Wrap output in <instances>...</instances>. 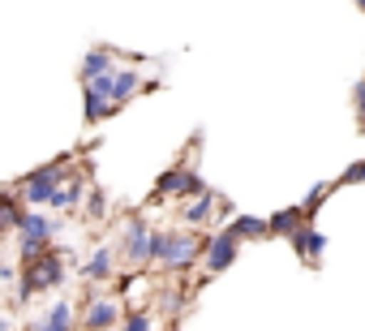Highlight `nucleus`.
Wrapping results in <instances>:
<instances>
[{
  "instance_id": "nucleus-1",
  "label": "nucleus",
  "mask_w": 365,
  "mask_h": 331,
  "mask_svg": "<svg viewBox=\"0 0 365 331\" xmlns=\"http://www.w3.org/2000/svg\"><path fill=\"white\" fill-rule=\"evenodd\" d=\"M65 168H61V163H48V168H39V173H31L14 194L22 198V203H31V207H39V203H52L56 198V190L65 185V177H61Z\"/></svg>"
},
{
  "instance_id": "nucleus-2",
  "label": "nucleus",
  "mask_w": 365,
  "mask_h": 331,
  "mask_svg": "<svg viewBox=\"0 0 365 331\" xmlns=\"http://www.w3.org/2000/svg\"><path fill=\"white\" fill-rule=\"evenodd\" d=\"M202 237L198 233H172V241H168V258H163V267H172V271H185V267H194L198 258H202Z\"/></svg>"
},
{
  "instance_id": "nucleus-3",
  "label": "nucleus",
  "mask_w": 365,
  "mask_h": 331,
  "mask_svg": "<svg viewBox=\"0 0 365 331\" xmlns=\"http://www.w3.org/2000/svg\"><path fill=\"white\" fill-rule=\"evenodd\" d=\"M112 86H116V73H103V78H91L82 91H86V121L95 125L99 116H108L112 108H116V95H112Z\"/></svg>"
},
{
  "instance_id": "nucleus-4",
  "label": "nucleus",
  "mask_w": 365,
  "mask_h": 331,
  "mask_svg": "<svg viewBox=\"0 0 365 331\" xmlns=\"http://www.w3.org/2000/svg\"><path fill=\"white\" fill-rule=\"evenodd\" d=\"M150 241H155L150 224H146V220H129V228H125V258H129L133 267L150 263Z\"/></svg>"
},
{
  "instance_id": "nucleus-5",
  "label": "nucleus",
  "mask_w": 365,
  "mask_h": 331,
  "mask_svg": "<svg viewBox=\"0 0 365 331\" xmlns=\"http://www.w3.org/2000/svg\"><path fill=\"white\" fill-rule=\"evenodd\" d=\"M232 258H237V233L232 228H224V233H215L211 241H207V271H224V267H232Z\"/></svg>"
},
{
  "instance_id": "nucleus-6",
  "label": "nucleus",
  "mask_w": 365,
  "mask_h": 331,
  "mask_svg": "<svg viewBox=\"0 0 365 331\" xmlns=\"http://www.w3.org/2000/svg\"><path fill=\"white\" fill-rule=\"evenodd\" d=\"M56 220H48V215H39V211H26L22 215V228H18V237H31V241H52L56 237Z\"/></svg>"
},
{
  "instance_id": "nucleus-7",
  "label": "nucleus",
  "mask_w": 365,
  "mask_h": 331,
  "mask_svg": "<svg viewBox=\"0 0 365 331\" xmlns=\"http://www.w3.org/2000/svg\"><path fill=\"white\" fill-rule=\"evenodd\" d=\"M116 318H120V305H116V301H99V297H95V301H91V310H86V318H82V327H86V331H103V327H112Z\"/></svg>"
},
{
  "instance_id": "nucleus-8",
  "label": "nucleus",
  "mask_w": 365,
  "mask_h": 331,
  "mask_svg": "<svg viewBox=\"0 0 365 331\" xmlns=\"http://www.w3.org/2000/svg\"><path fill=\"white\" fill-rule=\"evenodd\" d=\"M112 271H116V258H112V250H108V245H99V250L91 254V263L82 267V275H86V280H112Z\"/></svg>"
},
{
  "instance_id": "nucleus-9",
  "label": "nucleus",
  "mask_w": 365,
  "mask_h": 331,
  "mask_svg": "<svg viewBox=\"0 0 365 331\" xmlns=\"http://www.w3.org/2000/svg\"><path fill=\"white\" fill-rule=\"evenodd\" d=\"M69 327H73V305H69V301H56V305L48 310V318L35 322L31 331H69Z\"/></svg>"
},
{
  "instance_id": "nucleus-10",
  "label": "nucleus",
  "mask_w": 365,
  "mask_h": 331,
  "mask_svg": "<svg viewBox=\"0 0 365 331\" xmlns=\"http://www.w3.org/2000/svg\"><path fill=\"white\" fill-rule=\"evenodd\" d=\"M292 245H297V254H301V258H318V254L327 250V237H322V233H314V228L305 224L301 233H292Z\"/></svg>"
},
{
  "instance_id": "nucleus-11",
  "label": "nucleus",
  "mask_w": 365,
  "mask_h": 331,
  "mask_svg": "<svg viewBox=\"0 0 365 331\" xmlns=\"http://www.w3.org/2000/svg\"><path fill=\"white\" fill-rule=\"evenodd\" d=\"M301 211L305 207H292V211H279V215H271V233H279V237H292V233H301L305 224H301Z\"/></svg>"
},
{
  "instance_id": "nucleus-12",
  "label": "nucleus",
  "mask_w": 365,
  "mask_h": 331,
  "mask_svg": "<svg viewBox=\"0 0 365 331\" xmlns=\"http://www.w3.org/2000/svg\"><path fill=\"white\" fill-rule=\"evenodd\" d=\"M103 73H112V56H108V52H86V61H82V78L91 82V78H103Z\"/></svg>"
},
{
  "instance_id": "nucleus-13",
  "label": "nucleus",
  "mask_w": 365,
  "mask_h": 331,
  "mask_svg": "<svg viewBox=\"0 0 365 331\" xmlns=\"http://www.w3.org/2000/svg\"><path fill=\"white\" fill-rule=\"evenodd\" d=\"M78 203H82V181H65V185L56 190V198H52L56 211H73Z\"/></svg>"
},
{
  "instance_id": "nucleus-14",
  "label": "nucleus",
  "mask_w": 365,
  "mask_h": 331,
  "mask_svg": "<svg viewBox=\"0 0 365 331\" xmlns=\"http://www.w3.org/2000/svg\"><path fill=\"white\" fill-rule=\"evenodd\" d=\"M237 237H267L271 233V220H254V215H241V220H232L228 224Z\"/></svg>"
},
{
  "instance_id": "nucleus-15",
  "label": "nucleus",
  "mask_w": 365,
  "mask_h": 331,
  "mask_svg": "<svg viewBox=\"0 0 365 331\" xmlns=\"http://www.w3.org/2000/svg\"><path fill=\"white\" fill-rule=\"evenodd\" d=\"M211 211H215V198L202 194V198H194V203L185 207V224H202V220H211Z\"/></svg>"
},
{
  "instance_id": "nucleus-16",
  "label": "nucleus",
  "mask_w": 365,
  "mask_h": 331,
  "mask_svg": "<svg viewBox=\"0 0 365 331\" xmlns=\"http://www.w3.org/2000/svg\"><path fill=\"white\" fill-rule=\"evenodd\" d=\"M112 95H116V103H125L129 95H138V73H133V69H120V73H116Z\"/></svg>"
},
{
  "instance_id": "nucleus-17",
  "label": "nucleus",
  "mask_w": 365,
  "mask_h": 331,
  "mask_svg": "<svg viewBox=\"0 0 365 331\" xmlns=\"http://www.w3.org/2000/svg\"><path fill=\"white\" fill-rule=\"evenodd\" d=\"M168 241H172V233H155V241H150V263H163V258H168Z\"/></svg>"
},
{
  "instance_id": "nucleus-18",
  "label": "nucleus",
  "mask_w": 365,
  "mask_h": 331,
  "mask_svg": "<svg viewBox=\"0 0 365 331\" xmlns=\"http://www.w3.org/2000/svg\"><path fill=\"white\" fill-rule=\"evenodd\" d=\"M86 211L99 220V215L108 211V194H103V190H91V198H86Z\"/></svg>"
},
{
  "instance_id": "nucleus-19",
  "label": "nucleus",
  "mask_w": 365,
  "mask_h": 331,
  "mask_svg": "<svg viewBox=\"0 0 365 331\" xmlns=\"http://www.w3.org/2000/svg\"><path fill=\"white\" fill-rule=\"evenodd\" d=\"M120 331H150V314H129Z\"/></svg>"
},
{
  "instance_id": "nucleus-20",
  "label": "nucleus",
  "mask_w": 365,
  "mask_h": 331,
  "mask_svg": "<svg viewBox=\"0 0 365 331\" xmlns=\"http://www.w3.org/2000/svg\"><path fill=\"white\" fill-rule=\"evenodd\" d=\"M344 181H365V159H361V163H352V168L344 173Z\"/></svg>"
},
{
  "instance_id": "nucleus-21",
  "label": "nucleus",
  "mask_w": 365,
  "mask_h": 331,
  "mask_svg": "<svg viewBox=\"0 0 365 331\" xmlns=\"http://www.w3.org/2000/svg\"><path fill=\"white\" fill-rule=\"evenodd\" d=\"M356 112H361V116H365V78H361V82H356Z\"/></svg>"
},
{
  "instance_id": "nucleus-22",
  "label": "nucleus",
  "mask_w": 365,
  "mask_h": 331,
  "mask_svg": "<svg viewBox=\"0 0 365 331\" xmlns=\"http://www.w3.org/2000/svg\"><path fill=\"white\" fill-rule=\"evenodd\" d=\"M356 5H361V9H365V0H356Z\"/></svg>"
}]
</instances>
